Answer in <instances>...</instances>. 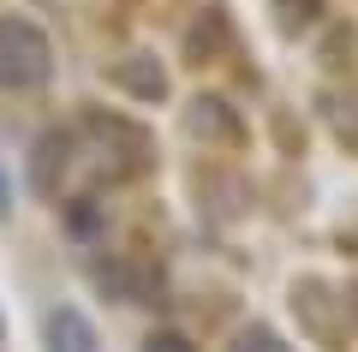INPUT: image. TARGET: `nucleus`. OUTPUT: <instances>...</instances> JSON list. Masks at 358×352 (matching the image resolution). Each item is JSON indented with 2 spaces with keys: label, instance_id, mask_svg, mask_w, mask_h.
Masks as SVG:
<instances>
[{
  "label": "nucleus",
  "instance_id": "nucleus-5",
  "mask_svg": "<svg viewBox=\"0 0 358 352\" xmlns=\"http://www.w3.org/2000/svg\"><path fill=\"white\" fill-rule=\"evenodd\" d=\"M143 352H192V340H185V335H150Z\"/></svg>",
  "mask_w": 358,
  "mask_h": 352
},
{
  "label": "nucleus",
  "instance_id": "nucleus-2",
  "mask_svg": "<svg viewBox=\"0 0 358 352\" xmlns=\"http://www.w3.org/2000/svg\"><path fill=\"white\" fill-rule=\"evenodd\" d=\"M48 340H54L48 352H96V328L78 311H54L48 316Z\"/></svg>",
  "mask_w": 358,
  "mask_h": 352
},
{
  "label": "nucleus",
  "instance_id": "nucleus-3",
  "mask_svg": "<svg viewBox=\"0 0 358 352\" xmlns=\"http://www.w3.org/2000/svg\"><path fill=\"white\" fill-rule=\"evenodd\" d=\"M192 132H197V138H203V132H221V138H233L239 126L221 113V101H192Z\"/></svg>",
  "mask_w": 358,
  "mask_h": 352
},
{
  "label": "nucleus",
  "instance_id": "nucleus-1",
  "mask_svg": "<svg viewBox=\"0 0 358 352\" xmlns=\"http://www.w3.org/2000/svg\"><path fill=\"white\" fill-rule=\"evenodd\" d=\"M0 72L13 78V84H36L42 72H48V36H42L36 24H24V18H6L0 24Z\"/></svg>",
  "mask_w": 358,
  "mask_h": 352
},
{
  "label": "nucleus",
  "instance_id": "nucleus-4",
  "mask_svg": "<svg viewBox=\"0 0 358 352\" xmlns=\"http://www.w3.org/2000/svg\"><path fill=\"white\" fill-rule=\"evenodd\" d=\"M233 352H287V346H281L275 335H268V328H251V335H245V340H239Z\"/></svg>",
  "mask_w": 358,
  "mask_h": 352
}]
</instances>
